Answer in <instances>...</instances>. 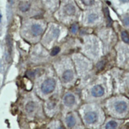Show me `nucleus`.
Segmentation results:
<instances>
[{"label":"nucleus","instance_id":"22","mask_svg":"<svg viewBox=\"0 0 129 129\" xmlns=\"http://www.w3.org/2000/svg\"><path fill=\"white\" fill-rule=\"evenodd\" d=\"M120 1H121V2H123V3H127V2H128L129 0H120Z\"/></svg>","mask_w":129,"mask_h":129},{"label":"nucleus","instance_id":"18","mask_svg":"<svg viewBox=\"0 0 129 129\" xmlns=\"http://www.w3.org/2000/svg\"><path fill=\"white\" fill-rule=\"evenodd\" d=\"M97 18H98L97 16H96L95 14H91V15L89 16V22H93L95 21Z\"/></svg>","mask_w":129,"mask_h":129},{"label":"nucleus","instance_id":"13","mask_svg":"<svg viewBox=\"0 0 129 129\" xmlns=\"http://www.w3.org/2000/svg\"><path fill=\"white\" fill-rule=\"evenodd\" d=\"M46 106H47V109L49 111H52L54 110V108L57 106V102L55 101V100H49V101H48L47 104H46Z\"/></svg>","mask_w":129,"mask_h":129},{"label":"nucleus","instance_id":"1","mask_svg":"<svg viewBox=\"0 0 129 129\" xmlns=\"http://www.w3.org/2000/svg\"><path fill=\"white\" fill-rule=\"evenodd\" d=\"M55 81L54 79L48 78L45 80L41 85V92L45 95H48L51 93L55 88Z\"/></svg>","mask_w":129,"mask_h":129},{"label":"nucleus","instance_id":"20","mask_svg":"<svg viewBox=\"0 0 129 129\" xmlns=\"http://www.w3.org/2000/svg\"><path fill=\"white\" fill-rule=\"evenodd\" d=\"M124 23L125 25H129V17H126L124 19Z\"/></svg>","mask_w":129,"mask_h":129},{"label":"nucleus","instance_id":"7","mask_svg":"<svg viewBox=\"0 0 129 129\" xmlns=\"http://www.w3.org/2000/svg\"><path fill=\"white\" fill-rule=\"evenodd\" d=\"M36 103L33 101H29L26 104L25 111L27 114L32 115L35 112Z\"/></svg>","mask_w":129,"mask_h":129},{"label":"nucleus","instance_id":"12","mask_svg":"<svg viewBox=\"0 0 129 129\" xmlns=\"http://www.w3.org/2000/svg\"><path fill=\"white\" fill-rule=\"evenodd\" d=\"M118 126V124L115 121H110L105 125V129H115Z\"/></svg>","mask_w":129,"mask_h":129},{"label":"nucleus","instance_id":"9","mask_svg":"<svg viewBox=\"0 0 129 129\" xmlns=\"http://www.w3.org/2000/svg\"><path fill=\"white\" fill-rule=\"evenodd\" d=\"M32 32L34 35L38 36L42 34L43 32V29L41 26L39 25L35 24L32 26Z\"/></svg>","mask_w":129,"mask_h":129},{"label":"nucleus","instance_id":"23","mask_svg":"<svg viewBox=\"0 0 129 129\" xmlns=\"http://www.w3.org/2000/svg\"><path fill=\"white\" fill-rule=\"evenodd\" d=\"M10 3H12V0H8Z\"/></svg>","mask_w":129,"mask_h":129},{"label":"nucleus","instance_id":"21","mask_svg":"<svg viewBox=\"0 0 129 129\" xmlns=\"http://www.w3.org/2000/svg\"><path fill=\"white\" fill-rule=\"evenodd\" d=\"M57 129H66V128L62 125H60L59 127H57Z\"/></svg>","mask_w":129,"mask_h":129},{"label":"nucleus","instance_id":"5","mask_svg":"<svg viewBox=\"0 0 129 129\" xmlns=\"http://www.w3.org/2000/svg\"><path fill=\"white\" fill-rule=\"evenodd\" d=\"M115 110L117 112L121 114L125 111L127 108V104L124 101H119L115 103Z\"/></svg>","mask_w":129,"mask_h":129},{"label":"nucleus","instance_id":"19","mask_svg":"<svg viewBox=\"0 0 129 129\" xmlns=\"http://www.w3.org/2000/svg\"><path fill=\"white\" fill-rule=\"evenodd\" d=\"M77 30H78V26L76 25H73L72 26V28H71V31H72V32L73 33H74V34H75V33L77 32Z\"/></svg>","mask_w":129,"mask_h":129},{"label":"nucleus","instance_id":"16","mask_svg":"<svg viewBox=\"0 0 129 129\" xmlns=\"http://www.w3.org/2000/svg\"><path fill=\"white\" fill-rule=\"evenodd\" d=\"M60 52V49L58 47H55L52 50L51 52V55L52 56H56L58 53Z\"/></svg>","mask_w":129,"mask_h":129},{"label":"nucleus","instance_id":"3","mask_svg":"<svg viewBox=\"0 0 129 129\" xmlns=\"http://www.w3.org/2000/svg\"><path fill=\"white\" fill-rule=\"evenodd\" d=\"M84 119L86 123L89 124H93L95 123L98 120V115L95 112L89 111L85 114Z\"/></svg>","mask_w":129,"mask_h":129},{"label":"nucleus","instance_id":"15","mask_svg":"<svg viewBox=\"0 0 129 129\" xmlns=\"http://www.w3.org/2000/svg\"><path fill=\"white\" fill-rule=\"evenodd\" d=\"M105 15H106V17L107 18V21H108V25L109 26H111V24H112V21H111V18L110 17V14H109V11L107 8H105Z\"/></svg>","mask_w":129,"mask_h":129},{"label":"nucleus","instance_id":"2","mask_svg":"<svg viewBox=\"0 0 129 129\" xmlns=\"http://www.w3.org/2000/svg\"><path fill=\"white\" fill-rule=\"evenodd\" d=\"M63 105L67 108H72L76 103V97L72 93H67L62 99Z\"/></svg>","mask_w":129,"mask_h":129},{"label":"nucleus","instance_id":"6","mask_svg":"<svg viewBox=\"0 0 129 129\" xmlns=\"http://www.w3.org/2000/svg\"><path fill=\"white\" fill-rule=\"evenodd\" d=\"M66 123L69 128H73L76 124V117L74 116L73 114H68L66 118Z\"/></svg>","mask_w":129,"mask_h":129},{"label":"nucleus","instance_id":"10","mask_svg":"<svg viewBox=\"0 0 129 129\" xmlns=\"http://www.w3.org/2000/svg\"><path fill=\"white\" fill-rule=\"evenodd\" d=\"M30 7V5L27 2H21L19 5V9L23 12H25L29 10Z\"/></svg>","mask_w":129,"mask_h":129},{"label":"nucleus","instance_id":"4","mask_svg":"<svg viewBox=\"0 0 129 129\" xmlns=\"http://www.w3.org/2000/svg\"><path fill=\"white\" fill-rule=\"evenodd\" d=\"M92 95L93 96L95 97H101L104 94V89L101 85H97L93 87L91 91Z\"/></svg>","mask_w":129,"mask_h":129},{"label":"nucleus","instance_id":"11","mask_svg":"<svg viewBox=\"0 0 129 129\" xmlns=\"http://www.w3.org/2000/svg\"><path fill=\"white\" fill-rule=\"evenodd\" d=\"M65 11L69 15H73L75 13V8L72 4H67L65 7Z\"/></svg>","mask_w":129,"mask_h":129},{"label":"nucleus","instance_id":"8","mask_svg":"<svg viewBox=\"0 0 129 129\" xmlns=\"http://www.w3.org/2000/svg\"><path fill=\"white\" fill-rule=\"evenodd\" d=\"M74 77L73 72L70 70H67L62 74V79L65 82H69L73 80Z\"/></svg>","mask_w":129,"mask_h":129},{"label":"nucleus","instance_id":"17","mask_svg":"<svg viewBox=\"0 0 129 129\" xmlns=\"http://www.w3.org/2000/svg\"><path fill=\"white\" fill-rule=\"evenodd\" d=\"M82 2L86 6H92L94 4V0H82Z\"/></svg>","mask_w":129,"mask_h":129},{"label":"nucleus","instance_id":"14","mask_svg":"<svg viewBox=\"0 0 129 129\" xmlns=\"http://www.w3.org/2000/svg\"><path fill=\"white\" fill-rule=\"evenodd\" d=\"M121 38L124 42L125 43H129V35L125 31H123L121 32Z\"/></svg>","mask_w":129,"mask_h":129}]
</instances>
